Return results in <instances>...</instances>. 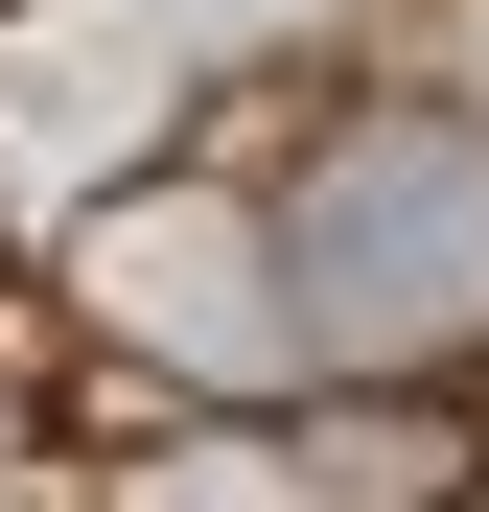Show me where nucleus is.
<instances>
[{"label":"nucleus","mask_w":489,"mask_h":512,"mask_svg":"<svg viewBox=\"0 0 489 512\" xmlns=\"http://www.w3.org/2000/svg\"><path fill=\"white\" fill-rule=\"evenodd\" d=\"M70 303H94V373L140 396H280L303 373V280H280V210H233L210 163H140V187H94V233H70Z\"/></svg>","instance_id":"f257e3e1"},{"label":"nucleus","mask_w":489,"mask_h":512,"mask_svg":"<svg viewBox=\"0 0 489 512\" xmlns=\"http://www.w3.org/2000/svg\"><path fill=\"white\" fill-rule=\"evenodd\" d=\"M443 512H489V466H443Z\"/></svg>","instance_id":"f03ea898"}]
</instances>
